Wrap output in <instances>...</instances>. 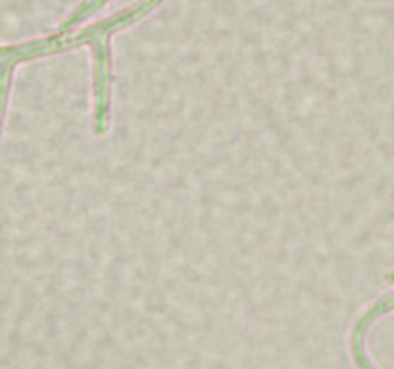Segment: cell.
<instances>
[{
  "label": "cell",
  "instance_id": "6da1fadb",
  "mask_svg": "<svg viewBox=\"0 0 394 369\" xmlns=\"http://www.w3.org/2000/svg\"><path fill=\"white\" fill-rule=\"evenodd\" d=\"M392 288L379 292L361 308L348 329V356L356 369H381L367 346V336L379 321L392 312Z\"/></svg>",
  "mask_w": 394,
  "mask_h": 369
}]
</instances>
